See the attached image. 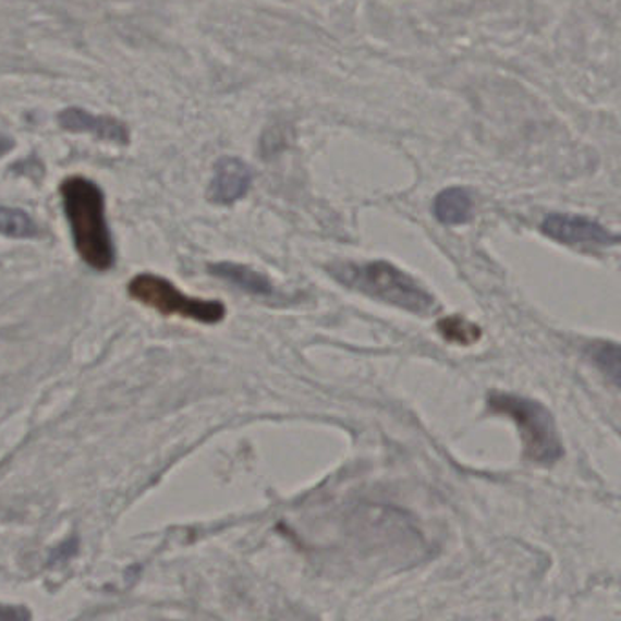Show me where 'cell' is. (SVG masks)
I'll list each match as a JSON object with an SVG mask.
<instances>
[{
    "label": "cell",
    "mask_w": 621,
    "mask_h": 621,
    "mask_svg": "<svg viewBox=\"0 0 621 621\" xmlns=\"http://www.w3.org/2000/svg\"><path fill=\"white\" fill-rule=\"evenodd\" d=\"M62 208L78 257L97 272L115 265V246L106 222L105 194L89 179L73 175L61 184Z\"/></svg>",
    "instance_id": "6da1fadb"
},
{
    "label": "cell",
    "mask_w": 621,
    "mask_h": 621,
    "mask_svg": "<svg viewBox=\"0 0 621 621\" xmlns=\"http://www.w3.org/2000/svg\"><path fill=\"white\" fill-rule=\"evenodd\" d=\"M328 273L346 289L368 295L372 300L398 306L412 314L436 310V297L417 283L411 273L389 261L336 263Z\"/></svg>",
    "instance_id": "7a4b0ae2"
},
{
    "label": "cell",
    "mask_w": 621,
    "mask_h": 621,
    "mask_svg": "<svg viewBox=\"0 0 621 621\" xmlns=\"http://www.w3.org/2000/svg\"><path fill=\"white\" fill-rule=\"evenodd\" d=\"M487 409L516 423L522 434L523 452L531 463L550 466L563 458V443L555 417L544 403L523 395L494 392L487 398Z\"/></svg>",
    "instance_id": "3957f363"
},
{
    "label": "cell",
    "mask_w": 621,
    "mask_h": 621,
    "mask_svg": "<svg viewBox=\"0 0 621 621\" xmlns=\"http://www.w3.org/2000/svg\"><path fill=\"white\" fill-rule=\"evenodd\" d=\"M129 294L141 305L150 306L162 316H179L203 325H217L227 316L221 301L190 297L156 273L135 276L129 283Z\"/></svg>",
    "instance_id": "277c9868"
},
{
    "label": "cell",
    "mask_w": 621,
    "mask_h": 621,
    "mask_svg": "<svg viewBox=\"0 0 621 621\" xmlns=\"http://www.w3.org/2000/svg\"><path fill=\"white\" fill-rule=\"evenodd\" d=\"M541 232L567 246H614L620 243V238L604 224L574 214H549L541 222Z\"/></svg>",
    "instance_id": "5b68a950"
},
{
    "label": "cell",
    "mask_w": 621,
    "mask_h": 621,
    "mask_svg": "<svg viewBox=\"0 0 621 621\" xmlns=\"http://www.w3.org/2000/svg\"><path fill=\"white\" fill-rule=\"evenodd\" d=\"M252 186V170L238 157H222L216 162L208 197L216 205H233L248 194Z\"/></svg>",
    "instance_id": "8992f818"
},
{
    "label": "cell",
    "mask_w": 621,
    "mask_h": 621,
    "mask_svg": "<svg viewBox=\"0 0 621 621\" xmlns=\"http://www.w3.org/2000/svg\"><path fill=\"white\" fill-rule=\"evenodd\" d=\"M61 129L75 134H92L97 139L110 141L115 145H129V129L115 117L94 115L81 108H66L59 113Z\"/></svg>",
    "instance_id": "52a82bcc"
},
{
    "label": "cell",
    "mask_w": 621,
    "mask_h": 621,
    "mask_svg": "<svg viewBox=\"0 0 621 621\" xmlns=\"http://www.w3.org/2000/svg\"><path fill=\"white\" fill-rule=\"evenodd\" d=\"M211 276L227 281V283L238 287L252 295H261V297H272L276 295V287L268 276L246 267V265H238V263H216L210 265Z\"/></svg>",
    "instance_id": "ba28073f"
},
{
    "label": "cell",
    "mask_w": 621,
    "mask_h": 621,
    "mask_svg": "<svg viewBox=\"0 0 621 621\" xmlns=\"http://www.w3.org/2000/svg\"><path fill=\"white\" fill-rule=\"evenodd\" d=\"M472 203L471 192L461 186H452L438 194L434 199V216L441 224H449V227H458V224H465L471 221Z\"/></svg>",
    "instance_id": "9c48e42d"
},
{
    "label": "cell",
    "mask_w": 621,
    "mask_h": 621,
    "mask_svg": "<svg viewBox=\"0 0 621 621\" xmlns=\"http://www.w3.org/2000/svg\"><path fill=\"white\" fill-rule=\"evenodd\" d=\"M438 330L445 341L461 344V346H471L482 339V328L461 316L441 317L438 321Z\"/></svg>",
    "instance_id": "30bf717a"
},
{
    "label": "cell",
    "mask_w": 621,
    "mask_h": 621,
    "mask_svg": "<svg viewBox=\"0 0 621 621\" xmlns=\"http://www.w3.org/2000/svg\"><path fill=\"white\" fill-rule=\"evenodd\" d=\"M0 233L7 238L29 239L39 233V228L26 211L0 206Z\"/></svg>",
    "instance_id": "8fae6325"
},
{
    "label": "cell",
    "mask_w": 621,
    "mask_h": 621,
    "mask_svg": "<svg viewBox=\"0 0 621 621\" xmlns=\"http://www.w3.org/2000/svg\"><path fill=\"white\" fill-rule=\"evenodd\" d=\"M590 357L599 370L612 381V385L620 387V346L618 343H607V341L594 343L590 346Z\"/></svg>",
    "instance_id": "7c38bea8"
},
{
    "label": "cell",
    "mask_w": 621,
    "mask_h": 621,
    "mask_svg": "<svg viewBox=\"0 0 621 621\" xmlns=\"http://www.w3.org/2000/svg\"><path fill=\"white\" fill-rule=\"evenodd\" d=\"M13 146H15V143H13L12 137H8L7 134H0V157L10 154L13 150Z\"/></svg>",
    "instance_id": "4fadbf2b"
}]
</instances>
